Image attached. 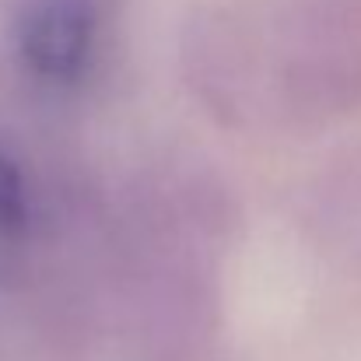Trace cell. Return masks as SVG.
Listing matches in <instances>:
<instances>
[{
    "instance_id": "1",
    "label": "cell",
    "mask_w": 361,
    "mask_h": 361,
    "mask_svg": "<svg viewBox=\"0 0 361 361\" xmlns=\"http://www.w3.org/2000/svg\"><path fill=\"white\" fill-rule=\"evenodd\" d=\"M95 32V0H28L18 18V53L39 78L71 85L88 71Z\"/></svg>"
},
{
    "instance_id": "2",
    "label": "cell",
    "mask_w": 361,
    "mask_h": 361,
    "mask_svg": "<svg viewBox=\"0 0 361 361\" xmlns=\"http://www.w3.org/2000/svg\"><path fill=\"white\" fill-rule=\"evenodd\" d=\"M28 225V190L21 165L0 147V235H21Z\"/></svg>"
}]
</instances>
